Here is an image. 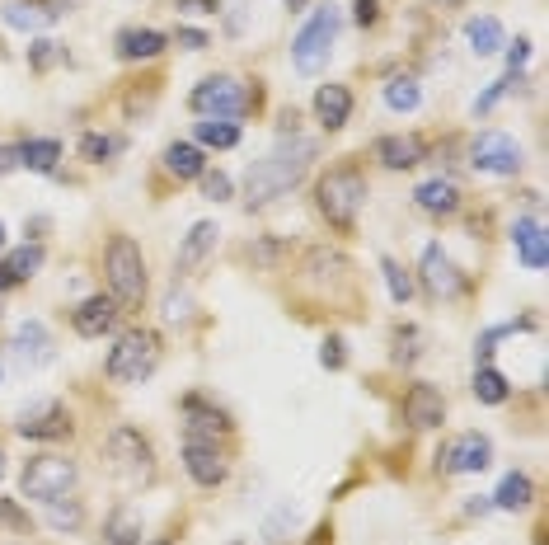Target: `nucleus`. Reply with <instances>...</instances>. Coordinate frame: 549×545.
Listing matches in <instances>:
<instances>
[{
    "instance_id": "f257e3e1",
    "label": "nucleus",
    "mask_w": 549,
    "mask_h": 545,
    "mask_svg": "<svg viewBox=\"0 0 549 545\" xmlns=\"http://www.w3.org/2000/svg\"><path fill=\"white\" fill-rule=\"evenodd\" d=\"M315 160H320V141H315V137L277 141L273 151H268L263 160H254V165H249V174H244V203H249V207L277 203L282 193H291V188H296L305 174H310V165H315Z\"/></svg>"
},
{
    "instance_id": "f03ea898",
    "label": "nucleus",
    "mask_w": 549,
    "mask_h": 545,
    "mask_svg": "<svg viewBox=\"0 0 549 545\" xmlns=\"http://www.w3.org/2000/svg\"><path fill=\"white\" fill-rule=\"evenodd\" d=\"M366 174L357 165H334V170L324 174L320 184H315V207H320V217L338 231H352L357 217H362L366 207Z\"/></svg>"
},
{
    "instance_id": "7ed1b4c3",
    "label": "nucleus",
    "mask_w": 549,
    "mask_h": 545,
    "mask_svg": "<svg viewBox=\"0 0 549 545\" xmlns=\"http://www.w3.org/2000/svg\"><path fill=\"white\" fill-rule=\"evenodd\" d=\"M104 273H108V296L127 306V311H137L146 292H151V278H146V254L132 235H113L108 240V254H104Z\"/></svg>"
},
{
    "instance_id": "20e7f679",
    "label": "nucleus",
    "mask_w": 549,
    "mask_h": 545,
    "mask_svg": "<svg viewBox=\"0 0 549 545\" xmlns=\"http://www.w3.org/2000/svg\"><path fill=\"white\" fill-rule=\"evenodd\" d=\"M155 367H160V334H155V329H127V334L108 348V362H104L108 381H118V386H137Z\"/></svg>"
},
{
    "instance_id": "39448f33",
    "label": "nucleus",
    "mask_w": 549,
    "mask_h": 545,
    "mask_svg": "<svg viewBox=\"0 0 549 545\" xmlns=\"http://www.w3.org/2000/svg\"><path fill=\"white\" fill-rule=\"evenodd\" d=\"M338 24H343V15H338L334 5H324V10H315V15L305 19V29L291 38V66H296L301 76H320L324 66H329Z\"/></svg>"
},
{
    "instance_id": "423d86ee",
    "label": "nucleus",
    "mask_w": 549,
    "mask_h": 545,
    "mask_svg": "<svg viewBox=\"0 0 549 545\" xmlns=\"http://www.w3.org/2000/svg\"><path fill=\"white\" fill-rule=\"evenodd\" d=\"M254 99L259 94L249 90L240 76H207L198 90L188 94V109L202 113V118H244V113L254 109Z\"/></svg>"
},
{
    "instance_id": "0eeeda50",
    "label": "nucleus",
    "mask_w": 549,
    "mask_h": 545,
    "mask_svg": "<svg viewBox=\"0 0 549 545\" xmlns=\"http://www.w3.org/2000/svg\"><path fill=\"white\" fill-rule=\"evenodd\" d=\"M76 461L71 456H29L24 461V475H19V489H24V499H38V503H52V499H66L71 489H76Z\"/></svg>"
},
{
    "instance_id": "6e6552de",
    "label": "nucleus",
    "mask_w": 549,
    "mask_h": 545,
    "mask_svg": "<svg viewBox=\"0 0 549 545\" xmlns=\"http://www.w3.org/2000/svg\"><path fill=\"white\" fill-rule=\"evenodd\" d=\"M108 466L118 470V480L127 484H151L155 480V447L137 428H113L108 433Z\"/></svg>"
},
{
    "instance_id": "1a4fd4ad",
    "label": "nucleus",
    "mask_w": 549,
    "mask_h": 545,
    "mask_svg": "<svg viewBox=\"0 0 549 545\" xmlns=\"http://www.w3.org/2000/svg\"><path fill=\"white\" fill-rule=\"evenodd\" d=\"M470 165L479 174H517L521 170V141L507 132H479L470 141Z\"/></svg>"
},
{
    "instance_id": "9d476101",
    "label": "nucleus",
    "mask_w": 549,
    "mask_h": 545,
    "mask_svg": "<svg viewBox=\"0 0 549 545\" xmlns=\"http://www.w3.org/2000/svg\"><path fill=\"white\" fill-rule=\"evenodd\" d=\"M493 466V442L484 433H460L456 442H446L442 456H437V470L442 475H479V470Z\"/></svg>"
},
{
    "instance_id": "9b49d317",
    "label": "nucleus",
    "mask_w": 549,
    "mask_h": 545,
    "mask_svg": "<svg viewBox=\"0 0 549 545\" xmlns=\"http://www.w3.org/2000/svg\"><path fill=\"white\" fill-rule=\"evenodd\" d=\"M71 414H66V405L61 400H38V405H29L24 414H19L15 433L29 437V442H61V437H71Z\"/></svg>"
},
{
    "instance_id": "f8f14e48",
    "label": "nucleus",
    "mask_w": 549,
    "mask_h": 545,
    "mask_svg": "<svg viewBox=\"0 0 549 545\" xmlns=\"http://www.w3.org/2000/svg\"><path fill=\"white\" fill-rule=\"evenodd\" d=\"M183 470H188V480L202 484V489H216V484L230 480V461L216 442H188V437H183Z\"/></svg>"
},
{
    "instance_id": "ddd939ff",
    "label": "nucleus",
    "mask_w": 549,
    "mask_h": 545,
    "mask_svg": "<svg viewBox=\"0 0 549 545\" xmlns=\"http://www.w3.org/2000/svg\"><path fill=\"white\" fill-rule=\"evenodd\" d=\"M418 273H423V287L432 296H460L465 292V278H460V268L451 264V254L442 245H423V259H418Z\"/></svg>"
},
{
    "instance_id": "4468645a",
    "label": "nucleus",
    "mask_w": 549,
    "mask_h": 545,
    "mask_svg": "<svg viewBox=\"0 0 549 545\" xmlns=\"http://www.w3.org/2000/svg\"><path fill=\"white\" fill-rule=\"evenodd\" d=\"M404 423L427 433V428H442L446 423V395L437 386H427V381H413L409 395H404Z\"/></svg>"
},
{
    "instance_id": "2eb2a0df",
    "label": "nucleus",
    "mask_w": 549,
    "mask_h": 545,
    "mask_svg": "<svg viewBox=\"0 0 549 545\" xmlns=\"http://www.w3.org/2000/svg\"><path fill=\"white\" fill-rule=\"evenodd\" d=\"M183 437L188 442H216V437H226L235 423H230V414H221L216 405H207L202 395H188L183 400Z\"/></svg>"
},
{
    "instance_id": "dca6fc26",
    "label": "nucleus",
    "mask_w": 549,
    "mask_h": 545,
    "mask_svg": "<svg viewBox=\"0 0 549 545\" xmlns=\"http://www.w3.org/2000/svg\"><path fill=\"white\" fill-rule=\"evenodd\" d=\"M118 315H122L118 301L99 292V296H85L76 311H71V325H76L80 339H104L108 329H118Z\"/></svg>"
},
{
    "instance_id": "f3484780",
    "label": "nucleus",
    "mask_w": 549,
    "mask_h": 545,
    "mask_svg": "<svg viewBox=\"0 0 549 545\" xmlns=\"http://www.w3.org/2000/svg\"><path fill=\"white\" fill-rule=\"evenodd\" d=\"M376 160L385 170H413L427 160V141L418 132H395V137H381L376 141Z\"/></svg>"
},
{
    "instance_id": "a211bd4d",
    "label": "nucleus",
    "mask_w": 549,
    "mask_h": 545,
    "mask_svg": "<svg viewBox=\"0 0 549 545\" xmlns=\"http://www.w3.org/2000/svg\"><path fill=\"white\" fill-rule=\"evenodd\" d=\"M10 353H15L19 367H43L52 362V334H47L43 320H24L15 329V339H10Z\"/></svg>"
},
{
    "instance_id": "6ab92c4d",
    "label": "nucleus",
    "mask_w": 549,
    "mask_h": 545,
    "mask_svg": "<svg viewBox=\"0 0 549 545\" xmlns=\"http://www.w3.org/2000/svg\"><path fill=\"white\" fill-rule=\"evenodd\" d=\"M413 203L423 207L427 217H456L460 212V188H456V179H423V184L413 188Z\"/></svg>"
},
{
    "instance_id": "aec40b11",
    "label": "nucleus",
    "mask_w": 549,
    "mask_h": 545,
    "mask_svg": "<svg viewBox=\"0 0 549 545\" xmlns=\"http://www.w3.org/2000/svg\"><path fill=\"white\" fill-rule=\"evenodd\" d=\"M165 47H169V33L160 29H122L113 52H118V62H155Z\"/></svg>"
},
{
    "instance_id": "412c9836",
    "label": "nucleus",
    "mask_w": 549,
    "mask_h": 545,
    "mask_svg": "<svg viewBox=\"0 0 549 545\" xmlns=\"http://www.w3.org/2000/svg\"><path fill=\"white\" fill-rule=\"evenodd\" d=\"M315 118H320V127L324 132H338V127H348V118H352V90L348 85H320L315 90Z\"/></svg>"
},
{
    "instance_id": "4be33fe9",
    "label": "nucleus",
    "mask_w": 549,
    "mask_h": 545,
    "mask_svg": "<svg viewBox=\"0 0 549 545\" xmlns=\"http://www.w3.org/2000/svg\"><path fill=\"white\" fill-rule=\"evenodd\" d=\"M512 245H517V259L531 273H540L545 268V226L535 217H517L512 221Z\"/></svg>"
},
{
    "instance_id": "5701e85b",
    "label": "nucleus",
    "mask_w": 549,
    "mask_h": 545,
    "mask_svg": "<svg viewBox=\"0 0 549 545\" xmlns=\"http://www.w3.org/2000/svg\"><path fill=\"white\" fill-rule=\"evenodd\" d=\"M216 235H221V231H216V221H198L193 231L183 235L174 268H179V273H193V268H202V264H207V254L216 250Z\"/></svg>"
},
{
    "instance_id": "b1692460",
    "label": "nucleus",
    "mask_w": 549,
    "mask_h": 545,
    "mask_svg": "<svg viewBox=\"0 0 549 545\" xmlns=\"http://www.w3.org/2000/svg\"><path fill=\"white\" fill-rule=\"evenodd\" d=\"M202 170H207L202 146H193V141H169V146H165V174H169V179L188 184V179H198Z\"/></svg>"
},
{
    "instance_id": "393cba45",
    "label": "nucleus",
    "mask_w": 549,
    "mask_h": 545,
    "mask_svg": "<svg viewBox=\"0 0 549 545\" xmlns=\"http://www.w3.org/2000/svg\"><path fill=\"white\" fill-rule=\"evenodd\" d=\"M61 160V141L57 137H29L19 141V170H33V174H52Z\"/></svg>"
},
{
    "instance_id": "a878e982",
    "label": "nucleus",
    "mask_w": 549,
    "mask_h": 545,
    "mask_svg": "<svg viewBox=\"0 0 549 545\" xmlns=\"http://www.w3.org/2000/svg\"><path fill=\"white\" fill-rule=\"evenodd\" d=\"M465 38H470V52L474 57H493V52H503L507 38H503V24L493 15H474L465 24Z\"/></svg>"
},
{
    "instance_id": "bb28decb",
    "label": "nucleus",
    "mask_w": 549,
    "mask_h": 545,
    "mask_svg": "<svg viewBox=\"0 0 549 545\" xmlns=\"http://www.w3.org/2000/svg\"><path fill=\"white\" fill-rule=\"evenodd\" d=\"M531 503H535V480L521 475V470H512V475L498 484V494H493V508H503V513H521V508H531Z\"/></svg>"
},
{
    "instance_id": "cd10ccee",
    "label": "nucleus",
    "mask_w": 549,
    "mask_h": 545,
    "mask_svg": "<svg viewBox=\"0 0 549 545\" xmlns=\"http://www.w3.org/2000/svg\"><path fill=\"white\" fill-rule=\"evenodd\" d=\"M193 137H198V146H212V151H235L240 146V127L230 118H202L193 127Z\"/></svg>"
},
{
    "instance_id": "c85d7f7f",
    "label": "nucleus",
    "mask_w": 549,
    "mask_h": 545,
    "mask_svg": "<svg viewBox=\"0 0 549 545\" xmlns=\"http://www.w3.org/2000/svg\"><path fill=\"white\" fill-rule=\"evenodd\" d=\"M99 545H141V517L132 513V508H118V513L104 522Z\"/></svg>"
},
{
    "instance_id": "c756f323",
    "label": "nucleus",
    "mask_w": 549,
    "mask_h": 545,
    "mask_svg": "<svg viewBox=\"0 0 549 545\" xmlns=\"http://www.w3.org/2000/svg\"><path fill=\"white\" fill-rule=\"evenodd\" d=\"M507 395H512V386H507V376L498 372V367H479L474 372V400L479 405H507Z\"/></svg>"
},
{
    "instance_id": "7c9ffc66",
    "label": "nucleus",
    "mask_w": 549,
    "mask_h": 545,
    "mask_svg": "<svg viewBox=\"0 0 549 545\" xmlns=\"http://www.w3.org/2000/svg\"><path fill=\"white\" fill-rule=\"evenodd\" d=\"M305 273H310L315 282H324V278H343V273H352V264H348V259H343L338 250L320 245V250L305 254Z\"/></svg>"
},
{
    "instance_id": "2f4dec72",
    "label": "nucleus",
    "mask_w": 549,
    "mask_h": 545,
    "mask_svg": "<svg viewBox=\"0 0 549 545\" xmlns=\"http://www.w3.org/2000/svg\"><path fill=\"white\" fill-rule=\"evenodd\" d=\"M385 104H390L395 113H413L418 104H423V85H418L413 76H395L390 85H385Z\"/></svg>"
},
{
    "instance_id": "473e14b6",
    "label": "nucleus",
    "mask_w": 549,
    "mask_h": 545,
    "mask_svg": "<svg viewBox=\"0 0 549 545\" xmlns=\"http://www.w3.org/2000/svg\"><path fill=\"white\" fill-rule=\"evenodd\" d=\"M122 146H127L122 137H108V132H85L76 151H80V160H90V165H104V160L118 156Z\"/></svg>"
},
{
    "instance_id": "72a5a7b5",
    "label": "nucleus",
    "mask_w": 549,
    "mask_h": 545,
    "mask_svg": "<svg viewBox=\"0 0 549 545\" xmlns=\"http://www.w3.org/2000/svg\"><path fill=\"white\" fill-rule=\"evenodd\" d=\"M5 24L10 29H43V24H52V15H47V5H29V0H10L5 5Z\"/></svg>"
},
{
    "instance_id": "f704fd0d",
    "label": "nucleus",
    "mask_w": 549,
    "mask_h": 545,
    "mask_svg": "<svg viewBox=\"0 0 549 545\" xmlns=\"http://www.w3.org/2000/svg\"><path fill=\"white\" fill-rule=\"evenodd\" d=\"M43 259H47V250L43 245H24V250H15L10 259H5V273L15 282H29L38 268H43Z\"/></svg>"
},
{
    "instance_id": "c9c22d12",
    "label": "nucleus",
    "mask_w": 549,
    "mask_h": 545,
    "mask_svg": "<svg viewBox=\"0 0 549 545\" xmlns=\"http://www.w3.org/2000/svg\"><path fill=\"white\" fill-rule=\"evenodd\" d=\"M47 522H52V527L57 531H76L80 522H85V508H80V499H52L47 503Z\"/></svg>"
},
{
    "instance_id": "e433bc0d",
    "label": "nucleus",
    "mask_w": 549,
    "mask_h": 545,
    "mask_svg": "<svg viewBox=\"0 0 549 545\" xmlns=\"http://www.w3.org/2000/svg\"><path fill=\"white\" fill-rule=\"evenodd\" d=\"M61 57H66V47L52 43V38H33V43H29V66H33V71H52Z\"/></svg>"
},
{
    "instance_id": "4c0bfd02",
    "label": "nucleus",
    "mask_w": 549,
    "mask_h": 545,
    "mask_svg": "<svg viewBox=\"0 0 549 545\" xmlns=\"http://www.w3.org/2000/svg\"><path fill=\"white\" fill-rule=\"evenodd\" d=\"M381 273H385V287H390V296H395L399 306H404V301L413 296V278L395 264V259H381Z\"/></svg>"
},
{
    "instance_id": "58836bf2",
    "label": "nucleus",
    "mask_w": 549,
    "mask_h": 545,
    "mask_svg": "<svg viewBox=\"0 0 549 545\" xmlns=\"http://www.w3.org/2000/svg\"><path fill=\"white\" fill-rule=\"evenodd\" d=\"M517 85H521V76H512V71H507L503 80H493V85H488V90L479 94V99H474V113H493V104H498L503 94H512Z\"/></svg>"
},
{
    "instance_id": "ea45409f",
    "label": "nucleus",
    "mask_w": 549,
    "mask_h": 545,
    "mask_svg": "<svg viewBox=\"0 0 549 545\" xmlns=\"http://www.w3.org/2000/svg\"><path fill=\"white\" fill-rule=\"evenodd\" d=\"M198 179H202V193H207L212 203H226L230 193H235V184H230V174H221V170H202Z\"/></svg>"
},
{
    "instance_id": "a19ab883",
    "label": "nucleus",
    "mask_w": 549,
    "mask_h": 545,
    "mask_svg": "<svg viewBox=\"0 0 549 545\" xmlns=\"http://www.w3.org/2000/svg\"><path fill=\"white\" fill-rule=\"evenodd\" d=\"M320 362L329 372H343V367H348V343L338 339V334H329V339L320 343Z\"/></svg>"
},
{
    "instance_id": "79ce46f5",
    "label": "nucleus",
    "mask_w": 549,
    "mask_h": 545,
    "mask_svg": "<svg viewBox=\"0 0 549 545\" xmlns=\"http://www.w3.org/2000/svg\"><path fill=\"white\" fill-rule=\"evenodd\" d=\"M174 43H179L183 52H202V47H212V38H207L202 29H179L174 33Z\"/></svg>"
},
{
    "instance_id": "37998d69",
    "label": "nucleus",
    "mask_w": 549,
    "mask_h": 545,
    "mask_svg": "<svg viewBox=\"0 0 549 545\" xmlns=\"http://www.w3.org/2000/svg\"><path fill=\"white\" fill-rule=\"evenodd\" d=\"M526 57H531V38H517V43L507 47V71H512V76H521Z\"/></svg>"
},
{
    "instance_id": "c03bdc74",
    "label": "nucleus",
    "mask_w": 549,
    "mask_h": 545,
    "mask_svg": "<svg viewBox=\"0 0 549 545\" xmlns=\"http://www.w3.org/2000/svg\"><path fill=\"white\" fill-rule=\"evenodd\" d=\"M249 259H254V264H277V259H282V245H277V240H259V245H249Z\"/></svg>"
},
{
    "instance_id": "a18cd8bd",
    "label": "nucleus",
    "mask_w": 549,
    "mask_h": 545,
    "mask_svg": "<svg viewBox=\"0 0 549 545\" xmlns=\"http://www.w3.org/2000/svg\"><path fill=\"white\" fill-rule=\"evenodd\" d=\"M352 19H357V24H376V19H381V0H352Z\"/></svg>"
},
{
    "instance_id": "49530a36",
    "label": "nucleus",
    "mask_w": 549,
    "mask_h": 545,
    "mask_svg": "<svg viewBox=\"0 0 549 545\" xmlns=\"http://www.w3.org/2000/svg\"><path fill=\"white\" fill-rule=\"evenodd\" d=\"M188 306H193V301H188L183 292H169L165 296V320L169 325H174V320H188Z\"/></svg>"
},
{
    "instance_id": "de8ad7c7",
    "label": "nucleus",
    "mask_w": 549,
    "mask_h": 545,
    "mask_svg": "<svg viewBox=\"0 0 549 545\" xmlns=\"http://www.w3.org/2000/svg\"><path fill=\"white\" fill-rule=\"evenodd\" d=\"M174 10H188V15H221V0H174Z\"/></svg>"
},
{
    "instance_id": "09e8293b",
    "label": "nucleus",
    "mask_w": 549,
    "mask_h": 545,
    "mask_svg": "<svg viewBox=\"0 0 549 545\" xmlns=\"http://www.w3.org/2000/svg\"><path fill=\"white\" fill-rule=\"evenodd\" d=\"M10 170H19V146H5V151H0V174H10Z\"/></svg>"
},
{
    "instance_id": "8fccbe9b",
    "label": "nucleus",
    "mask_w": 549,
    "mask_h": 545,
    "mask_svg": "<svg viewBox=\"0 0 549 545\" xmlns=\"http://www.w3.org/2000/svg\"><path fill=\"white\" fill-rule=\"evenodd\" d=\"M10 287H15V278H10V273H5V264H0V292H10Z\"/></svg>"
},
{
    "instance_id": "3c124183",
    "label": "nucleus",
    "mask_w": 549,
    "mask_h": 545,
    "mask_svg": "<svg viewBox=\"0 0 549 545\" xmlns=\"http://www.w3.org/2000/svg\"><path fill=\"white\" fill-rule=\"evenodd\" d=\"M282 5H287L291 15H296V10H305V5H310V0H282Z\"/></svg>"
},
{
    "instance_id": "603ef678",
    "label": "nucleus",
    "mask_w": 549,
    "mask_h": 545,
    "mask_svg": "<svg viewBox=\"0 0 549 545\" xmlns=\"http://www.w3.org/2000/svg\"><path fill=\"white\" fill-rule=\"evenodd\" d=\"M0 475H5V452H0Z\"/></svg>"
},
{
    "instance_id": "864d4df0",
    "label": "nucleus",
    "mask_w": 549,
    "mask_h": 545,
    "mask_svg": "<svg viewBox=\"0 0 549 545\" xmlns=\"http://www.w3.org/2000/svg\"><path fill=\"white\" fill-rule=\"evenodd\" d=\"M0 245H5V226H0Z\"/></svg>"
},
{
    "instance_id": "5fc2aeb1",
    "label": "nucleus",
    "mask_w": 549,
    "mask_h": 545,
    "mask_svg": "<svg viewBox=\"0 0 549 545\" xmlns=\"http://www.w3.org/2000/svg\"><path fill=\"white\" fill-rule=\"evenodd\" d=\"M151 545H169V541H151Z\"/></svg>"
}]
</instances>
